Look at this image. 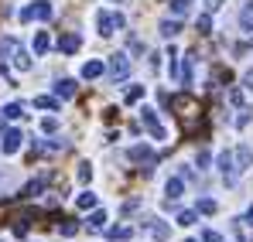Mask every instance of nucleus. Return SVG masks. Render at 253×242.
I'll use <instances>...</instances> for the list:
<instances>
[{"instance_id":"nucleus-1","label":"nucleus","mask_w":253,"mask_h":242,"mask_svg":"<svg viewBox=\"0 0 253 242\" xmlns=\"http://www.w3.org/2000/svg\"><path fill=\"white\" fill-rule=\"evenodd\" d=\"M51 14H55V7H51L48 0H35V3H28V7H24V10H21L17 17H21V21L28 24V21H48Z\"/></svg>"},{"instance_id":"nucleus-2","label":"nucleus","mask_w":253,"mask_h":242,"mask_svg":"<svg viewBox=\"0 0 253 242\" xmlns=\"http://www.w3.org/2000/svg\"><path fill=\"white\" fill-rule=\"evenodd\" d=\"M124 24H126L124 14H110V10H99V14H96V28H99L103 38H110V35H113L117 28H124Z\"/></svg>"},{"instance_id":"nucleus-3","label":"nucleus","mask_w":253,"mask_h":242,"mask_svg":"<svg viewBox=\"0 0 253 242\" xmlns=\"http://www.w3.org/2000/svg\"><path fill=\"white\" fill-rule=\"evenodd\" d=\"M140 123H144V130L154 137V140H165L168 133H165V126H161V120H158V113L154 109H140Z\"/></svg>"},{"instance_id":"nucleus-4","label":"nucleus","mask_w":253,"mask_h":242,"mask_svg":"<svg viewBox=\"0 0 253 242\" xmlns=\"http://www.w3.org/2000/svg\"><path fill=\"white\" fill-rule=\"evenodd\" d=\"M126 75H130V58H126V55H113V58H110V79L124 82Z\"/></svg>"},{"instance_id":"nucleus-5","label":"nucleus","mask_w":253,"mask_h":242,"mask_svg":"<svg viewBox=\"0 0 253 242\" xmlns=\"http://www.w3.org/2000/svg\"><path fill=\"white\" fill-rule=\"evenodd\" d=\"M21 140H24V137H21V130H7V133H3V143H0V150L10 157V154H17V150H21Z\"/></svg>"},{"instance_id":"nucleus-6","label":"nucleus","mask_w":253,"mask_h":242,"mask_svg":"<svg viewBox=\"0 0 253 242\" xmlns=\"http://www.w3.org/2000/svg\"><path fill=\"white\" fill-rule=\"evenodd\" d=\"M219 171H222L226 184H236V167H233V154H229V150L219 154Z\"/></svg>"},{"instance_id":"nucleus-7","label":"nucleus","mask_w":253,"mask_h":242,"mask_svg":"<svg viewBox=\"0 0 253 242\" xmlns=\"http://www.w3.org/2000/svg\"><path fill=\"white\" fill-rule=\"evenodd\" d=\"M10 51H14V69H21V72H28V69H31V55H28L24 48H17V44H14Z\"/></svg>"},{"instance_id":"nucleus-8","label":"nucleus","mask_w":253,"mask_h":242,"mask_svg":"<svg viewBox=\"0 0 253 242\" xmlns=\"http://www.w3.org/2000/svg\"><path fill=\"white\" fill-rule=\"evenodd\" d=\"M79 44H83V38H79V35H62V38H58V48H62L65 55L79 51Z\"/></svg>"},{"instance_id":"nucleus-9","label":"nucleus","mask_w":253,"mask_h":242,"mask_svg":"<svg viewBox=\"0 0 253 242\" xmlns=\"http://www.w3.org/2000/svg\"><path fill=\"white\" fill-rule=\"evenodd\" d=\"M130 161H140V164H154V150L140 143V147H133V150H130Z\"/></svg>"},{"instance_id":"nucleus-10","label":"nucleus","mask_w":253,"mask_h":242,"mask_svg":"<svg viewBox=\"0 0 253 242\" xmlns=\"http://www.w3.org/2000/svg\"><path fill=\"white\" fill-rule=\"evenodd\" d=\"M181 191H185V181H181V177H171L168 184H165V195H168V202L181 198Z\"/></svg>"},{"instance_id":"nucleus-11","label":"nucleus","mask_w":253,"mask_h":242,"mask_svg":"<svg viewBox=\"0 0 253 242\" xmlns=\"http://www.w3.org/2000/svg\"><path fill=\"white\" fill-rule=\"evenodd\" d=\"M236 164H240L236 171H247V167H253V150H250V147H240V150H236Z\"/></svg>"},{"instance_id":"nucleus-12","label":"nucleus","mask_w":253,"mask_h":242,"mask_svg":"<svg viewBox=\"0 0 253 242\" xmlns=\"http://www.w3.org/2000/svg\"><path fill=\"white\" fill-rule=\"evenodd\" d=\"M55 92H58L62 99H72V96H76V82H72V79H62V82H55Z\"/></svg>"},{"instance_id":"nucleus-13","label":"nucleus","mask_w":253,"mask_h":242,"mask_svg":"<svg viewBox=\"0 0 253 242\" xmlns=\"http://www.w3.org/2000/svg\"><path fill=\"white\" fill-rule=\"evenodd\" d=\"M99 75H103V62L92 58V62H85V65H83V79H99Z\"/></svg>"},{"instance_id":"nucleus-14","label":"nucleus","mask_w":253,"mask_h":242,"mask_svg":"<svg viewBox=\"0 0 253 242\" xmlns=\"http://www.w3.org/2000/svg\"><path fill=\"white\" fill-rule=\"evenodd\" d=\"M0 116H3V120H21V116H24V106H21V103H10V106L0 109Z\"/></svg>"},{"instance_id":"nucleus-15","label":"nucleus","mask_w":253,"mask_h":242,"mask_svg":"<svg viewBox=\"0 0 253 242\" xmlns=\"http://www.w3.org/2000/svg\"><path fill=\"white\" fill-rule=\"evenodd\" d=\"M240 24H243V31H253V0L240 10Z\"/></svg>"},{"instance_id":"nucleus-16","label":"nucleus","mask_w":253,"mask_h":242,"mask_svg":"<svg viewBox=\"0 0 253 242\" xmlns=\"http://www.w3.org/2000/svg\"><path fill=\"white\" fill-rule=\"evenodd\" d=\"M48 48H51V38H48L44 31H38V35H35V55H44Z\"/></svg>"},{"instance_id":"nucleus-17","label":"nucleus","mask_w":253,"mask_h":242,"mask_svg":"<svg viewBox=\"0 0 253 242\" xmlns=\"http://www.w3.org/2000/svg\"><path fill=\"white\" fill-rule=\"evenodd\" d=\"M178 31H181V21H178V17H174V21H161V35H165V38H174Z\"/></svg>"},{"instance_id":"nucleus-18","label":"nucleus","mask_w":253,"mask_h":242,"mask_svg":"<svg viewBox=\"0 0 253 242\" xmlns=\"http://www.w3.org/2000/svg\"><path fill=\"white\" fill-rule=\"evenodd\" d=\"M188 10H192V0H171V14L174 17H185Z\"/></svg>"},{"instance_id":"nucleus-19","label":"nucleus","mask_w":253,"mask_h":242,"mask_svg":"<svg viewBox=\"0 0 253 242\" xmlns=\"http://www.w3.org/2000/svg\"><path fill=\"white\" fill-rule=\"evenodd\" d=\"M151 232H154V239H161V242L171 236V229L165 225V222H151Z\"/></svg>"},{"instance_id":"nucleus-20","label":"nucleus","mask_w":253,"mask_h":242,"mask_svg":"<svg viewBox=\"0 0 253 242\" xmlns=\"http://www.w3.org/2000/svg\"><path fill=\"white\" fill-rule=\"evenodd\" d=\"M79 208H83V211H89V208H96V195H92V191H83V195H79Z\"/></svg>"},{"instance_id":"nucleus-21","label":"nucleus","mask_w":253,"mask_h":242,"mask_svg":"<svg viewBox=\"0 0 253 242\" xmlns=\"http://www.w3.org/2000/svg\"><path fill=\"white\" fill-rule=\"evenodd\" d=\"M35 106H38V109H58V99H51V96H38Z\"/></svg>"},{"instance_id":"nucleus-22","label":"nucleus","mask_w":253,"mask_h":242,"mask_svg":"<svg viewBox=\"0 0 253 242\" xmlns=\"http://www.w3.org/2000/svg\"><path fill=\"white\" fill-rule=\"evenodd\" d=\"M124 99H126V103H140V99H144V85H133V89H126Z\"/></svg>"},{"instance_id":"nucleus-23","label":"nucleus","mask_w":253,"mask_h":242,"mask_svg":"<svg viewBox=\"0 0 253 242\" xmlns=\"http://www.w3.org/2000/svg\"><path fill=\"white\" fill-rule=\"evenodd\" d=\"M42 188H44V177H38V181H31V184L24 188V198H35V195H38Z\"/></svg>"},{"instance_id":"nucleus-24","label":"nucleus","mask_w":253,"mask_h":242,"mask_svg":"<svg viewBox=\"0 0 253 242\" xmlns=\"http://www.w3.org/2000/svg\"><path fill=\"white\" fill-rule=\"evenodd\" d=\"M195 28H199V35H209V31H212V17H209V14H202V17L195 21Z\"/></svg>"},{"instance_id":"nucleus-25","label":"nucleus","mask_w":253,"mask_h":242,"mask_svg":"<svg viewBox=\"0 0 253 242\" xmlns=\"http://www.w3.org/2000/svg\"><path fill=\"white\" fill-rule=\"evenodd\" d=\"M215 208H219V205L212 202V198H199V211H202V215H212Z\"/></svg>"},{"instance_id":"nucleus-26","label":"nucleus","mask_w":253,"mask_h":242,"mask_svg":"<svg viewBox=\"0 0 253 242\" xmlns=\"http://www.w3.org/2000/svg\"><path fill=\"white\" fill-rule=\"evenodd\" d=\"M89 225H92V229H103V225H106V211H92Z\"/></svg>"},{"instance_id":"nucleus-27","label":"nucleus","mask_w":253,"mask_h":242,"mask_svg":"<svg viewBox=\"0 0 253 242\" xmlns=\"http://www.w3.org/2000/svg\"><path fill=\"white\" fill-rule=\"evenodd\" d=\"M79 181H83V184L92 181V167H89V164H79Z\"/></svg>"},{"instance_id":"nucleus-28","label":"nucleus","mask_w":253,"mask_h":242,"mask_svg":"<svg viewBox=\"0 0 253 242\" xmlns=\"http://www.w3.org/2000/svg\"><path fill=\"white\" fill-rule=\"evenodd\" d=\"M195 215H199V211H181V215H178V225H195Z\"/></svg>"},{"instance_id":"nucleus-29","label":"nucleus","mask_w":253,"mask_h":242,"mask_svg":"<svg viewBox=\"0 0 253 242\" xmlns=\"http://www.w3.org/2000/svg\"><path fill=\"white\" fill-rule=\"evenodd\" d=\"M130 236H133V232L124 229V225H120V229H110V239H130Z\"/></svg>"},{"instance_id":"nucleus-30","label":"nucleus","mask_w":253,"mask_h":242,"mask_svg":"<svg viewBox=\"0 0 253 242\" xmlns=\"http://www.w3.org/2000/svg\"><path fill=\"white\" fill-rule=\"evenodd\" d=\"M58 232H62V236H76V232H79V225H72V222H65V225H62Z\"/></svg>"},{"instance_id":"nucleus-31","label":"nucleus","mask_w":253,"mask_h":242,"mask_svg":"<svg viewBox=\"0 0 253 242\" xmlns=\"http://www.w3.org/2000/svg\"><path fill=\"white\" fill-rule=\"evenodd\" d=\"M202 242H222V236H219V232H212V229H209V232H202Z\"/></svg>"},{"instance_id":"nucleus-32","label":"nucleus","mask_w":253,"mask_h":242,"mask_svg":"<svg viewBox=\"0 0 253 242\" xmlns=\"http://www.w3.org/2000/svg\"><path fill=\"white\" fill-rule=\"evenodd\" d=\"M247 123H250V113H247V109H243V113H240V116H236V126H240V130H243V126H247Z\"/></svg>"},{"instance_id":"nucleus-33","label":"nucleus","mask_w":253,"mask_h":242,"mask_svg":"<svg viewBox=\"0 0 253 242\" xmlns=\"http://www.w3.org/2000/svg\"><path fill=\"white\" fill-rule=\"evenodd\" d=\"M55 126H58V120H42V130H44V133H51Z\"/></svg>"},{"instance_id":"nucleus-34","label":"nucleus","mask_w":253,"mask_h":242,"mask_svg":"<svg viewBox=\"0 0 253 242\" xmlns=\"http://www.w3.org/2000/svg\"><path fill=\"white\" fill-rule=\"evenodd\" d=\"M243 82H247V89H253V69L247 72V75H243Z\"/></svg>"},{"instance_id":"nucleus-35","label":"nucleus","mask_w":253,"mask_h":242,"mask_svg":"<svg viewBox=\"0 0 253 242\" xmlns=\"http://www.w3.org/2000/svg\"><path fill=\"white\" fill-rule=\"evenodd\" d=\"M243 222H247V225L253 229V205H250V211H247V218H243Z\"/></svg>"},{"instance_id":"nucleus-36","label":"nucleus","mask_w":253,"mask_h":242,"mask_svg":"<svg viewBox=\"0 0 253 242\" xmlns=\"http://www.w3.org/2000/svg\"><path fill=\"white\" fill-rule=\"evenodd\" d=\"M215 7H222V0H209V10H215Z\"/></svg>"},{"instance_id":"nucleus-37","label":"nucleus","mask_w":253,"mask_h":242,"mask_svg":"<svg viewBox=\"0 0 253 242\" xmlns=\"http://www.w3.org/2000/svg\"><path fill=\"white\" fill-rule=\"evenodd\" d=\"M188 242H195V239H188Z\"/></svg>"}]
</instances>
